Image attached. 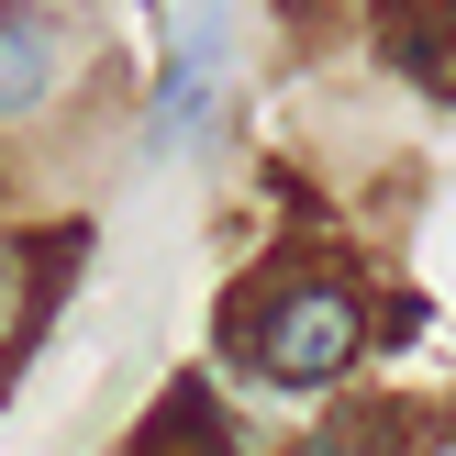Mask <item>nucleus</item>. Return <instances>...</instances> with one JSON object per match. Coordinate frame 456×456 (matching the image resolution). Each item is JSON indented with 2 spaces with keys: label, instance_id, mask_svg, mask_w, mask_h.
Listing matches in <instances>:
<instances>
[{
  "label": "nucleus",
  "instance_id": "nucleus-1",
  "mask_svg": "<svg viewBox=\"0 0 456 456\" xmlns=\"http://www.w3.org/2000/svg\"><path fill=\"white\" fill-rule=\"evenodd\" d=\"M356 346H368V301H356L346 279H301V289H279V301L245 323V356H256V379H279V390H334V379L356 368Z\"/></svg>",
  "mask_w": 456,
  "mask_h": 456
},
{
  "label": "nucleus",
  "instance_id": "nucleus-2",
  "mask_svg": "<svg viewBox=\"0 0 456 456\" xmlns=\"http://www.w3.org/2000/svg\"><path fill=\"white\" fill-rule=\"evenodd\" d=\"M56 67H67L56 12H34V0H0V123H22V111L56 89Z\"/></svg>",
  "mask_w": 456,
  "mask_h": 456
},
{
  "label": "nucleus",
  "instance_id": "nucleus-3",
  "mask_svg": "<svg viewBox=\"0 0 456 456\" xmlns=\"http://www.w3.org/2000/svg\"><path fill=\"white\" fill-rule=\"evenodd\" d=\"M56 256H78V234H67V245H45V234H22V223H0V356H12L22 334H34Z\"/></svg>",
  "mask_w": 456,
  "mask_h": 456
},
{
  "label": "nucleus",
  "instance_id": "nucleus-4",
  "mask_svg": "<svg viewBox=\"0 0 456 456\" xmlns=\"http://www.w3.org/2000/svg\"><path fill=\"white\" fill-rule=\"evenodd\" d=\"M379 56L412 67V78H445V56H456V0H379Z\"/></svg>",
  "mask_w": 456,
  "mask_h": 456
}]
</instances>
